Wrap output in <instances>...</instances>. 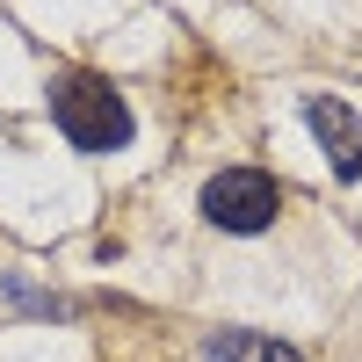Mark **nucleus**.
I'll list each match as a JSON object with an SVG mask.
<instances>
[{
	"mask_svg": "<svg viewBox=\"0 0 362 362\" xmlns=\"http://www.w3.org/2000/svg\"><path fill=\"white\" fill-rule=\"evenodd\" d=\"M51 116H58V131H66L80 153H116V145H131V109L95 73H66L58 80L51 87Z\"/></svg>",
	"mask_w": 362,
	"mask_h": 362,
	"instance_id": "nucleus-1",
	"label": "nucleus"
},
{
	"mask_svg": "<svg viewBox=\"0 0 362 362\" xmlns=\"http://www.w3.org/2000/svg\"><path fill=\"white\" fill-rule=\"evenodd\" d=\"M8 297L22 312H37V319H73V297H58V290H37V283H22V276H8Z\"/></svg>",
	"mask_w": 362,
	"mask_h": 362,
	"instance_id": "nucleus-4",
	"label": "nucleus"
},
{
	"mask_svg": "<svg viewBox=\"0 0 362 362\" xmlns=\"http://www.w3.org/2000/svg\"><path fill=\"white\" fill-rule=\"evenodd\" d=\"M261 362H305V355H297V348H283V341H268V348H261Z\"/></svg>",
	"mask_w": 362,
	"mask_h": 362,
	"instance_id": "nucleus-6",
	"label": "nucleus"
},
{
	"mask_svg": "<svg viewBox=\"0 0 362 362\" xmlns=\"http://www.w3.org/2000/svg\"><path fill=\"white\" fill-rule=\"evenodd\" d=\"M305 124H312V138L326 145L334 174L355 181V174H362V116H355L348 102H334V95H312V102H305Z\"/></svg>",
	"mask_w": 362,
	"mask_h": 362,
	"instance_id": "nucleus-3",
	"label": "nucleus"
},
{
	"mask_svg": "<svg viewBox=\"0 0 362 362\" xmlns=\"http://www.w3.org/2000/svg\"><path fill=\"white\" fill-rule=\"evenodd\" d=\"M254 355H261V348H254L247 334H218V341L203 348V362H254Z\"/></svg>",
	"mask_w": 362,
	"mask_h": 362,
	"instance_id": "nucleus-5",
	"label": "nucleus"
},
{
	"mask_svg": "<svg viewBox=\"0 0 362 362\" xmlns=\"http://www.w3.org/2000/svg\"><path fill=\"white\" fill-rule=\"evenodd\" d=\"M276 210H283V196L261 167H225V174L203 181V218L218 232H261Z\"/></svg>",
	"mask_w": 362,
	"mask_h": 362,
	"instance_id": "nucleus-2",
	"label": "nucleus"
}]
</instances>
